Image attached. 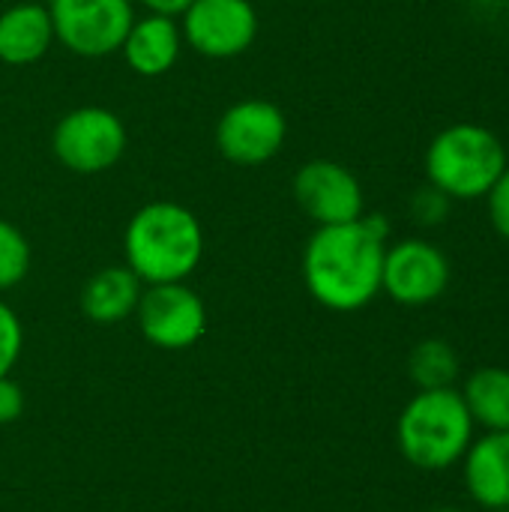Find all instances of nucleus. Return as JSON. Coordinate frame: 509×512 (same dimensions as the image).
Returning a JSON list of instances; mask_svg holds the SVG:
<instances>
[{"instance_id":"23","label":"nucleus","mask_w":509,"mask_h":512,"mask_svg":"<svg viewBox=\"0 0 509 512\" xmlns=\"http://www.w3.org/2000/svg\"><path fill=\"white\" fill-rule=\"evenodd\" d=\"M138 3H144L150 12H159V15H183V9L192 3V0H138Z\"/></svg>"},{"instance_id":"5","label":"nucleus","mask_w":509,"mask_h":512,"mask_svg":"<svg viewBox=\"0 0 509 512\" xmlns=\"http://www.w3.org/2000/svg\"><path fill=\"white\" fill-rule=\"evenodd\" d=\"M51 150L57 162L75 174H102L123 159L126 126L114 111L84 105L57 120Z\"/></svg>"},{"instance_id":"24","label":"nucleus","mask_w":509,"mask_h":512,"mask_svg":"<svg viewBox=\"0 0 509 512\" xmlns=\"http://www.w3.org/2000/svg\"><path fill=\"white\" fill-rule=\"evenodd\" d=\"M432 512H465V510H459V507H438V510H432Z\"/></svg>"},{"instance_id":"3","label":"nucleus","mask_w":509,"mask_h":512,"mask_svg":"<svg viewBox=\"0 0 509 512\" xmlns=\"http://www.w3.org/2000/svg\"><path fill=\"white\" fill-rule=\"evenodd\" d=\"M402 456L420 471H444L468 453L474 441V420L462 393L453 387L420 390L396 423Z\"/></svg>"},{"instance_id":"21","label":"nucleus","mask_w":509,"mask_h":512,"mask_svg":"<svg viewBox=\"0 0 509 512\" xmlns=\"http://www.w3.org/2000/svg\"><path fill=\"white\" fill-rule=\"evenodd\" d=\"M489 201V219H492V228L504 237L509 243V165L507 171L498 177V183L489 189L486 195Z\"/></svg>"},{"instance_id":"19","label":"nucleus","mask_w":509,"mask_h":512,"mask_svg":"<svg viewBox=\"0 0 509 512\" xmlns=\"http://www.w3.org/2000/svg\"><path fill=\"white\" fill-rule=\"evenodd\" d=\"M450 204H453V201H450L441 189H435V186L429 183V186H423V189H417V192L411 195V216H414V222H420L423 228H435V225L447 222Z\"/></svg>"},{"instance_id":"13","label":"nucleus","mask_w":509,"mask_h":512,"mask_svg":"<svg viewBox=\"0 0 509 512\" xmlns=\"http://www.w3.org/2000/svg\"><path fill=\"white\" fill-rule=\"evenodd\" d=\"M465 462V486L471 498L486 510L509 507V432H486L471 441Z\"/></svg>"},{"instance_id":"17","label":"nucleus","mask_w":509,"mask_h":512,"mask_svg":"<svg viewBox=\"0 0 509 512\" xmlns=\"http://www.w3.org/2000/svg\"><path fill=\"white\" fill-rule=\"evenodd\" d=\"M411 381L420 390H444L459 378V354L444 339H423L408 357Z\"/></svg>"},{"instance_id":"10","label":"nucleus","mask_w":509,"mask_h":512,"mask_svg":"<svg viewBox=\"0 0 509 512\" xmlns=\"http://www.w3.org/2000/svg\"><path fill=\"white\" fill-rule=\"evenodd\" d=\"M447 285L450 261L435 243L408 237L384 252L381 291L399 306H429L447 291Z\"/></svg>"},{"instance_id":"7","label":"nucleus","mask_w":509,"mask_h":512,"mask_svg":"<svg viewBox=\"0 0 509 512\" xmlns=\"http://www.w3.org/2000/svg\"><path fill=\"white\" fill-rule=\"evenodd\" d=\"M135 318L141 336L162 351H186L207 333V306L186 282L144 285Z\"/></svg>"},{"instance_id":"4","label":"nucleus","mask_w":509,"mask_h":512,"mask_svg":"<svg viewBox=\"0 0 509 512\" xmlns=\"http://www.w3.org/2000/svg\"><path fill=\"white\" fill-rule=\"evenodd\" d=\"M507 165L501 138L480 123H453L426 150V177L450 201L486 198Z\"/></svg>"},{"instance_id":"9","label":"nucleus","mask_w":509,"mask_h":512,"mask_svg":"<svg viewBox=\"0 0 509 512\" xmlns=\"http://www.w3.org/2000/svg\"><path fill=\"white\" fill-rule=\"evenodd\" d=\"M183 42L213 60H228L258 36V12L252 0H192L183 9Z\"/></svg>"},{"instance_id":"2","label":"nucleus","mask_w":509,"mask_h":512,"mask_svg":"<svg viewBox=\"0 0 509 512\" xmlns=\"http://www.w3.org/2000/svg\"><path fill=\"white\" fill-rule=\"evenodd\" d=\"M126 267L144 285L186 282L204 255L198 216L174 201H150L132 213L123 231Z\"/></svg>"},{"instance_id":"25","label":"nucleus","mask_w":509,"mask_h":512,"mask_svg":"<svg viewBox=\"0 0 509 512\" xmlns=\"http://www.w3.org/2000/svg\"><path fill=\"white\" fill-rule=\"evenodd\" d=\"M507 48H509V24H507Z\"/></svg>"},{"instance_id":"1","label":"nucleus","mask_w":509,"mask_h":512,"mask_svg":"<svg viewBox=\"0 0 509 512\" xmlns=\"http://www.w3.org/2000/svg\"><path fill=\"white\" fill-rule=\"evenodd\" d=\"M390 222L363 213L354 222L321 225L303 252V282L330 312H357L381 294Z\"/></svg>"},{"instance_id":"14","label":"nucleus","mask_w":509,"mask_h":512,"mask_svg":"<svg viewBox=\"0 0 509 512\" xmlns=\"http://www.w3.org/2000/svg\"><path fill=\"white\" fill-rule=\"evenodd\" d=\"M141 291L144 282L126 264L102 267L81 288V312L87 321L102 327L120 324L123 318L135 315Z\"/></svg>"},{"instance_id":"12","label":"nucleus","mask_w":509,"mask_h":512,"mask_svg":"<svg viewBox=\"0 0 509 512\" xmlns=\"http://www.w3.org/2000/svg\"><path fill=\"white\" fill-rule=\"evenodd\" d=\"M180 48H183L180 24L171 15H159V12H147L144 18H135L120 45L126 66L144 78L165 75L177 63Z\"/></svg>"},{"instance_id":"8","label":"nucleus","mask_w":509,"mask_h":512,"mask_svg":"<svg viewBox=\"0 0 509 512\" xmlns=\"http://www.w3.org/2000/svg\"><path fill=\"white\" fill-rule=\"evenodd\" d=\"M285 135H288V120L282 108L267 99L234 102L216 123L219 153L243 168L270 162L282 150Z\"/></svg>"},{"instance_id":"22","label":"nucleus","mask_w":509,"mask_h":512,"mask_svg":"<svg viewBox=\"0 0 509 512\" xmlns=\"http://www.w3.org/2000/svg\"><path fill=\"white\" fill-rule=\"evenodd\" d=\"M24 414V390L6 375L0 378V426L15 423Z\"/></svg>"},{"instance_id":"6","label":"nucleus","mask_w":509,"mask_h":512,"mask_svg":"<svg viewBox=\"0 0 509 512\" xmlns=\"http://www.w3.org/2000/svg\"><path fill=\"white\" fill-rule=\"evenodd\" d=\"M54 39L78 57H108L120 51L135 12L132 0H48Z\"/></svg>"},{"instance_id":"18","label":"nucleus","mask_w":509,"mask_h":512,"mask_svg":"<svg viewBox=\"0 0 509 512\" xmlns=\"http://www.w3.org/2000/svg\"><path fill=\"white\" fill-rule=\"evenodd\" d=\"M30 270V243L12 222L0 219V291L24 282Z\"/></svg>"},{"instance_id":"16","label":"nucleus","mask_w":509,"mask_h":512,"mask_svg":"<svg viewBox=\"0 0 509 512\" xmlns=\"http://www.w3.org/2000/svg\"><path fill=\"white\" fill-rule=\"evenodd\" d=\"M462 399L474 426H483L486 432H509V369H477L465 381Z\"/></svg>"},{"instance_id":"11","label":"nucleus","mask_w":509,"mask_h":512,"mask_svg":"<svg viewBox=\"0 0 509 512\" xmlns=\"http://www.w3.org/2000/svg\"><path fill=\"white\" fill-rule=\"evenodd\" d=\"M294 198L318 228L354 222L366 207L360 180L333 159H312L300 165L294 174Z\"/></svg>"},{"instance_id":"15","label":"nucleus","mask_w":509,"mask_h":512,"mask_svg":"<svg viewBox=\"0 0 509 512\" xmlns=\"http://www.w3.org/2000/svg\"><path fill=\"white\" fill-rule=\"evenodd\" d=\"M54 42V24L45 3H15L0 12V60L30 66L45 57Z\"/></svg>"},{"instance_id":"26","label":"nucleus","mask_w":509,"mask_h":512,"mask_svg":"<svg viewBox=\"0 0 509 512\" xmlns=\"http://www.w3.org/2000/svg\"><path fill=\"white\" fill-rule=\"evenodd\" d=\"M495 512H509V507H507V510H495Z\"/></svg>"},{"instance_id":"20","label":"nucleus","mask_w":509,"mask_h":512,"mask_svg":"<svg viewBox=\"0 0 509 512\" xmlns=\"http://www.w3.org/2000/svg\"><path fill=\"white\" fill-rule=\"evenodd\" d=\"M21 345H24V333H21V321L18 315L0 300V378H6L12 372V366L21 357Z\"/></svg>"}]
</instances>
